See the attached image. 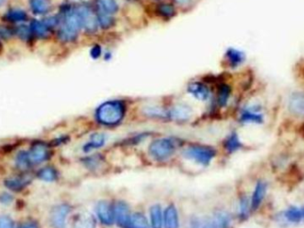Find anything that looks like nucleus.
<instances>
[{
    "mask_svg": "<svg viewBox=\"0 0 304 228\" xmlns=\"http://www.w3.org/2000/svg\"><path fill=\"white\" fill-rule=\"evenodd\" d=\"M124 115V103L118 100L103 102L96 111L97 121L106 126H113L120 123Z\"/></svg>",
    "mask_w": 304,
    "mask_h": 228,
    "instance_id": "1",
    "label": "nucleus"
},
{
    "mask_svg": "<svg viewBox=\"0 0 304 228\" xmlns=\"http://www.w3.org/2000/svg\"><path fill=\"white\" fill-rule=\"evenodd\" d=\"M183 157L188 159L193 163L201 165L208 166L213 159L216 155V151L211 146L201 145V144H192L183 151Z\"/></svg>",
    "mask_w": 304,
    "mask_h": 228,
    "instance_id": "2",
    "label": "nucleus"
},
{
    "mask_svg": "<svg viewBox=\"0 0 304 228\" xmlns=\"http://www.w3.org/2000/svg\"><path fill=\"white\" fill-rule=\"evenodd\" d=\"M177 148V143L172 138H161L153 141L149 146V154L158 162L170 158Z\"/></svg>",
    "mask_w": 304,
    "mask_h": 228,
    "instance_id": "3",
    "label": "nucleus"
},
{
    "mask_svg": "<svg viewBox=\"0 0 304 228\" xmlns=\"http://www.w3.org/2000/svg\"><path fill=\"white\" fill-rule=\"evenodd\" d=\"M70 210L71 208L67 204L54 207L50 212V223L53 228H66V220Z\"/></svg>",
    "mask_w": 304,
    "mask_h": 228,
    "instance_id": "4",
    "label": "nucleus"
},
{
    "mask_svg": "<svg viewBox=\"0 0 304 228\" xmlns=\"http://www.w3.org/2000/svg\"><path fill=\"white\" fill-rule=\"evenodd\" d=\"M96 214L101 223L107 226H111L115 221L113 207L107 200H101L97 203Z\"/></svg>",
    "mask_w": 304,
    "mask_h": 228,
    "instance_id": "5",
    "label": "nucleus"
},
{
    "mask_svg": "<svg viewBox=\"0 0 304 228\" xmlns=\"http://www.w3.org/2000/svg\"><path fill=\"white\" fill-rule=\"evenodd\" d=\"M115 221L121 228H127L131 218L129 207L124 201H118L113 207Z\"/></svg>",
    "mask_w": 304,
    "mask_h": 228,
    "instance_id": "6",
    "label": "nucleus"
},
{
    "mask_svg": "<svg viewBox=\"0 0 304 228\" xmlns=\"http://www.w3.org/2000/svg\"><path fill=\"white\" fill-rule=\"evenodd\" d=\"M29 154L31 160V163L39 164V163L46 162L50 158L51 152L46 144H43V143H37V144H33Z\"/></svg>",
    "mask_w": 304,
    "mask_h": 228,
    "instance_id": "7",
    "label": "nucleus"
},
{
    "mask_svg": "<svg viewBox=\"0 0 304 228\" xmlns=\"http://www.w3.org/2000/svg\"><path fill=\"white\" fill-rule=\"evenodd\" d=\"M168 116L174 121H188L192 116V109L186 104L179 103L171 109L170 112H168Z\"/></svg>",
    "mask_w": 304,
    "mask_h": 228,
    "instance_id": "8",
    "label": "nucleus"
},
{
    "mask_svg": "<svg viewBox=\"0 0 304 228\" xmlns=\"http://www.w3.org/2000/svg\"><path fill=\"white\" fill-rule=\"evenodd\" d=\"M77 13L79 14L81 25L87 29L88 31L96 30L97 21L94 14L92 11L87 7H80Z\"/></svg>",
    "mask_w": 304,
    "mask_h": 228,
    "instance_id": "9",
    "label": "nucleus"
},
{
    "mask_svg": "<svg viewBox=\"0 0 304 228\" xmlns=\"http://www.w3.org/2000/svg\"><path fill=\"white\" fill-rule=\"evenodd\" d=\"M288 107L290 112L297 117L304 116V94L294 93L290 97Z\"/></svg>",
    "mask_w": 304,
    "mask_h": 228,
    "instance_id": "10",
    "label": "nucleus"
},
{
    "mask_svg": "<svg viewBox=\"0 0 304 228\" xmlns=\"http://www.w3.org/2000/svg\"><path fill=\"white\" fill-rule=\"evenodd\" d=\"M179 215L175 205H169L164 211V228H179Z\"/></svg>",
    "mask_w": 304,
    "mask_h": 228,
    "instance_id": "11",
    "label": "nucleus"
},
{
    "mask_svg": "<svg viewBox=\"0 0 304 228\" xmlns=\"http://www.w3.org/2000/svg\"><path fill=\"white\" fill-rule=\"evenodd\" d=\"M267 191V186L263 182H258L254 188L252 200H251V208L253 210H257L259 206L262 203Z\"/></svg>",
    "mask_w": 304,
    "mask_h": 228,
    "instance_id": "12",
    "label": "nucleus"
},
{
    "mask_svg": "<svg viewBox=\"0 0 304 228\" xmlns=\"http://www.w3.org/2000/svg\"><path fill=\"white\" fill-rule=\"evenodd\" d=\"M188 92L200 101L208 100L210 96L209 89L205 85L201 84L199 82H194L189 84L188 87Z\"/></svg>",
    "mask_w": 304,
    "mask_h": 228,
    "instance_id": "13",
    "label": "nucleus"
},
{
    "mask_svg": "<svg viewBox=\"0 0 304 228\" xmlns=\"http://www.w3.org/2000/svg\"><path fill=\"white\" fill-rule=\"evenodd\" d=\"M96 220L90 213H81L78 215L73 223V228H95Z\"/></svg>",
    "mask_w": 304,
    "mask_h": 228,
    "instance_id": "14",
    "label": "nucleus"
},
{
    "mask_svg": "<svg viewBox=\"0 0 304 228\" xmlns=\"http://www.w3.org/2000/svg\"><path fill=\"white\" fill-rule=\"evenodd\" d=\"M152 228H163L164 227V213L162 212L160 205H153L150 210Z\"/></svg>",
    "mask_w": 304,
    "mask_h": 228,
    "instance_id": "15",
    "label": "nucleus"
},
{
    "mask_svg": "<svg viewBox=\"0 0 304 228\" xmlns=\"http://www.w3.org/2000/svg\"><path fill=\"white\" fill-rule=\"evenodd\" d=\"M215 228H230L231 225V215L223 210L217 211L212 218Z\"/></svg>",
    "mask_w": 304,
    "mask_h": 228,
    "instance_id": "16",
    "label": "nucleus"
},
{
    "mask_svg": "<svg viewBox=\"0 0 304 228\" xmlns=\"http://www.w3.org/2000/svg\"><path fill=\"white\" fill-rule=\"evenodd\" d=\"M106 142V135L101 133H95L91 136L90 141L84 146V152L88 153L92 150L98 149L103 146Z\"/></svg>",
    "mask_w": 304,
    "mask_h": 228,
    "instance_id": "17",
    "label": "nucleus"
},
{
    "mask_svg": "<svg viewBox=\"0 0 304 228\" xmlns=\"http://www.w3.org/2000/svg\"><path fill=\"white\" fill-rule=\"evenodd\" d=\"M226 58L229 62L230 65L232 67H238L244 63L245 60V56L243 52L240 51L235 48H230L226 53Z\"/></svg>",
    "mask_w": 304,
    "mask_h": 228,
    "instance_id": "18",
    "label": "nucleus"
},
{
    "mask_svg": "<svg viewBox=\"0 0 304 228\" xmlns=\"http://www.w3.org/2000/svg\"><path fill=\"white\" fill-rule=\"evenodd\" d=\"M5 186L6 188H8L9 190L12 192H19L23 191V189L27 186L29 184L28 179L26 178H11V179H6L4 182Z\"/></svg>",
    "mask_w": 304,
    "mask_h": 228,
    "instance_id": "19",
    "label": "nucleus"
},
{
    "mask_svg": "<svg viewBox=\"0 0 304 228\" xmlns=\"http://www.w3.org/2000/svg\"><path fill=\"white\" fill-rule=\"evenodd\" d=\"M240 120L244 123H262L263 121V117L260 112L256 110H245L241 114Z\"/></svg>",
    "mask_w": 304,
    "mask_h": 228,
    "instance_id": "20",
    "label": "nucleus"
},
{
    "mask_svg": "<svg viewBox=\"0 0 304 228\" xmlns=\"http://www.w3.org/2000/svg\"><path fill=\"white\" fill-rule=\"evenodd\" d=\"M127 228H150V224L144 215L134 213L131 215Z\"/></svg>",
    "mask_w": 304,
    "mask_h": 228,
    "instance_id": "21",
    "label": "nucleus"
},
{
    "mask_svg": "<svg viewBox=\"0 0 304 228\" xmlns=\"http://www.w3.org/2000/svg\"><path fill=\"white\" fill-rule=\"evenodd\" d=\"M37 177L43 181L54 182L58 178V173L53 167H45L37 172Z\"/></svg>",
    "mask_w": 304,
    "mask_h": 228,
    "instance_id": "22",
    "label": "nucleus"
},
{
    "mask_svg": "<svg viewBox=\"0 0 304 228\" xmlns=\"http://www.w3.org/2000/svg\"><path fill=\"white\" fill-rule=\"evenodd\" d=\"M189 228H215L212 219L206 217H195L189 222Z\"/></svg>",
    "mask_w": 304,
    "mask_h": 228,
    "instance_id": "23",
    "label": "nucleus"
},
{
    "mask_svg": "<svg viewBox=\"0 0 304 228\" xmlns=\"http://www.w3.org/2000/svg\"><path fill=\"white\" fill-rule=\"evenodd\" d=\"M30 163H31V160H30L29 153L25 151H22L17 154L16 159H15V164L20 170L28 169L30 166Z\"/></svg>",
    "mask_w": 304,
    "mask_h": 228,
    "instance_id": "24",
    "label": "nucleus"
},
{
    "mask_svg": "<svg viewBox=\"0 0 304 228\" xmlns=\"http://www.w3.org/2000/svg\"><path fill=\"white\" fill-rule=\"evenodd\" d=\"M225 148L229 153H234L236 151H238V150L240 149L241 148V146H242V144H241V142H240V138H239V136L238 135L236 134V133H233V134H231L225 141Z\"/></svg>",
    "mask_w": 304,
    "mask_h": 228,
    "instance_id": "25",
    "label": "nucleus"
},
{
    "mask_svg": "<svg viewBox=\"0 0 304 228\" xmlns=\"http://www.w3.org/2000/svg\"><path fill=\"white\" fill-rule=\"evenodd\" d=\"M98 5L101 12L105 14H114L118 10V4L116 0H98Z\"/></svg>",
    "mask_w": 304,
    "mask_h": 228,
    "instance_id": "26",
    "label": "nucleus"
},
{
    "mask_svg": "<svg viewBox=\"0 0 304 228\" xmlns=\"http://www.w3.org/2000/svg\"><path fill=\"white\" fill-rule=\"evenodd\" d=\"M84 165L87 166V168L91 169V170H96L97 168H100L102 165V158L100 155H93V156H89L83 160Z\"/></svg>",
    "mask_w": 304,
    "mask_h": 228,
    "instance_id": "27",
    "label": "nucleus"
},
{
    "mask_svg": "<svg viewBox=\"0 0 304 228\" xmlns=\"http://www.w3.org/2000/svg\"><path fill=\"white\" fill-rule=\"evenodd\" d=\"M285 217L290 222L298 223L303 219L302 210L295 208V207H291L288 210H286V213H285Z\"/></svg>",
    "mask_w": 304,
    "mask_h": 228,
    "instance_id": "28",
    "label": "nucleus"
},
{
    "mask_svg": "<svg viewBox=\"0 0 304 228\" xmlns=\"http://www.w3.org/2000/svg\"><path fill=\"white\" fill-rule=\"evenodd\" d=\"M231 96V89L229 86L227 85H222L221 88L219 89L218 92V103L221 106H224L226 103L228 102V100Z\"/></svg>",
    "mask_w": 304,
    "mask_h": 228,
    "instance_id": "29",
    "label": "nucleus"
},
{
    "mask_svg": "<svg viewBox=\"0 0 304 228\" xmlns=\"http://www.w3.org/2000/svg\"><path fill=\"white\" fill-rule=\"evenodd\" d=\"M249 210H250V206H249L248 199H247V197L243 196L240 199V219H246L248 217Z\"/></svg>",
    "mask_w": 304,
    "mask_h": 228,
    "instance_id": "30",
    "label": "nucleus"
},
{
    "mask_svg": "<svg viewBox=\"0 0 304 228\" xmlns=\"http://www.w3.org/2000/svg\"><path fill=\"white\" fill-rule=\"evenodd\" d=\"M144 112L149 116L158 117V118L166 116L165 111L157 106H147L144 109Z\"/></svg>",
    "mask_w": 304,
    "mask_h": 228,
    "instance_id": "31",
    "label": "nucleus"
},
{
    "mask_svg": "<svg viewBox=\"0 0 304 228\" xmlns=\"http://www.w3.org/2000/svg\"><path fill=\"white\" fill-rule=\"evenodd\" d=\"M99 23L102 28H109L113 24V19L111 18V14H105L101 11L99 14Z\"/></svg>",
    "mask_w": 304,
    "mask_h": 228,
    "instance_id": "32",
    "label": "nucleus"
},
{
    "mask_svg": "<svg viewBox=\"0 0 304 228\" xmlns=\"http://www.w3.org/2000/svg\"><path fill=\"white\" fill-rule=\"evenodd\" d=\"M158 13L162 16L171 17V16H173L175 14V9H174V7L172 5L163 4V5H160L158 6Z\"/></svg>",
    "mask_w": 304,
    "mask_h": 228,
    "instance_id": "33",
    "label": "nucleus"
},
{
    "mask_svg": "<svg viewBox=\"0 0 304 228\" xmlns=\"http://www.w3.org/2000/svg\"><path fill=\"white\" fill-rule=\"evenodd\" d=\"M34 6H35L34 8L36 9V11H38L39 13H44L48 8V5L46 0H35Z\"/></svg>",
    "mask_w": 304,
    "mask_h": 228,
    "instance_id": "34",
    "label": "nucleus"
},
{
    "mask_svg": "<svg viewBox=\"0 0 304 228\" xmlns=\"http://www.w3.org/2000/svg\"><path fill=\"white\" fill-rule=\"evenodd\" d=\"M14 225L13 220L9 217L1 216L0 217V228H14Z\"/></svg>",
    "mask_w": 304,
    "mask_h": 228,
    "instance_id": "35",
    "label": "nucleus"
},
{
    "mask_svg": "<svg viewBox=\"0 0 304 228\" xmlns=\"http://www.w3.org/2000/svg\"><path fill=\"white\" fill-rule=\"evenodd\" d=\"M13 200V196L8 193H3L0 195V202L3 204H10Z\"/></svg>",
    "mask_w": 304,
    "mask_h": 228,
    "instance_id": "36",
    "label": "nucleus"
},
{
    "mask_svg": "<svg viewBox=\"0 0 304 228\" xmlns=\"http://www.w3.org/2000/svg\"><path fill=\"white\" fill-rule=\"evenodd\" d=\"M101 47H98V46H95V47H92V50H91V56H92L93 59H97V58H99L100 56H101Z\"/></svg>",
    "mask_w": 304,
    "mask_h": 228,
    "instance_id": "37",
    "label": "nucleus"
},
{
    "mask_svg": "<svg viewBox=\"0 0 304 228\" xmlns=\"http://www.w3.org/2000/svg\"><path fill=\"white\" fill-rule=\"evenodd\" d=\"M18 228H39L37 224L34 222H25L19 226Z\"/></svg>",
    "mask_w": 304,
    "mask_h": 228,
    "instance_id": "38",
    "label": "nucleus"
},
{
    "mask_svg": "<svg viewBox=\"0 0 304 228\" xmlns=\"http://www.w3.org/2000/svg\"><path fill=\"white\" fill-rule=\"evenodd\" d=\"M179 5H184L189 4L191 0H175Z\"/></svg>",
    "mask_w": 304,
    "mask_h": 228,
    "instance_id": "39",
    "label": "nucleus"
},
{
    "mask_svg": "<svg viewBox=\"0 0 304 228\" xmlns=\"http://www.w3.org/2000/svg\"><path fill=\"white\" fill-rule=\"evenodd\" d=\"M301 210H302V215H303V219H304V208H303V209H301Z\"/></svg>",
    "mask_w": 304,
    "mask_h": 228,
    "instance_id": "40",
    "label": "nucleus"
}]
</instances>
